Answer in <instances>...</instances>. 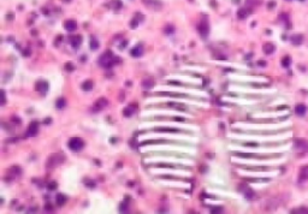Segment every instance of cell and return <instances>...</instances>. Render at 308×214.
I'll list each match as a JSON object with an SVG mask.
<instances>
[{"label": "cell", "instance_id": "cell-39", "mask_svg": "<svg viewBox=\"0 0 308 214\" xmlns=\"http://www.w3.org/2000/svg\"><path fill=\"white\" fill-rule=\"evenodd\" d=\"M30 53H31V51H30V48H27L24 52H23V57H29L30 55Z\"/></svg>", "mask_w": 308, "mask_h": 214}, {"label": "cell", "instance_id": "cell-17", "mask_svg": "<svg viewBox=\"0 0 308 214\" xmlns=\"http://www.w3.org/2000/svg\"><path fill=\"white\" fill-rule=\"evenodd\" d=\"M66 201H68V197L65 196L64 194H62V193H59L55 196V202H57L58 206H64L65 203H66Z\"/></svg>", "mask_w": 308, "mask_h": 214}, {"label": "cell", "instance_id": "cell-23", "mask_svg": "<svg viewBox=\"0 0 308 214\" xmlns=\"http://www.w3.org/2000/svg\"><path fill=\"white\" fill-rule=\"evenodd\" d=\"M291 42L294 43V45H301V43L303 42V36L302 35H294V36H291Z\"/></svg>", "mask_w": 308, "mask_h": 214}, {"label": "cell", "instance_id": "cell-4", "mask_svg": "<svg viewBox=\"0 0 308 214\" xmlns=\"http://www.w3.org/2000/svg\"><path fill=\"white\" fill-rule=\"evenodd\" d=\"M39 132V123L38 122H31L29 124V126L27 129V132H25V136L28 137H33V136H36V134Z\"/></svg>", "mask_w": 308, "mask_h": 214}, {"label": "cell", "instance_id": "cell-37", "mask_svg": "<svg viewBox=\"0 0 308 214\" xmlns=\"http://www.w3.org/2000/svg\"><path fill=\"white\" fill-rule=\"evenodd\" d=\"M243 146L244 147H259V144L255 143V142H246V143H243Z\"/></svg>", "mask_w": 308, "mask_h": 214}, {"label": "cell", "instance_id": "cell-21", "mask_svg": "<svg viewBox=\"0 0 308 214\" xmlns=\"http://www.w3.org/2000/svg\"><path fill=\"white\" fill-rule=\"evenodd\" d=\"M249 10H247L246 7H243V9H240L238 11H237V17L240 18V19H244V18H247V16L249 14Z\"/></svg>", "mask_w": 308, "mask_h": 214}, {"label": "cell", "instance_id": "cell-40", "mask_svg": "<svg viewBox=\"0 0 308 214\" xmlns=\"http://www.w3.org/2000/svg\"><path fill=\"white\" fill-rule=\"evenodd\" d=\"M62 40H63V36H62V35L57 36V39H55V41H54V45H57V43H60Z\"/></svg>", "mask_w": 308, "mask_h": 214}, {"label": "cell", "instance_id": "cell-30", "mask_svg": "<svg viewBox=\"0 0 308 214\" xmlns=\"http://www.w3.org/2000/svg\"><path fill=\"white\" fill-rule=\"evenodd\" d=\"M84 184H86V185H87L88 188H90V189H93V188L97 187V182H95V180H92V179H86V180H84Z\"/></svg>", "mask_w": 308, "mask_h": 214}, {"label": "cell", "instance_id": "cell-14", "mask_svg": "<svg viewBox=\"0 0 308 214\" xmlns=\"http://www.w3.org/2000/svg\"><path fill=\"white\" fill-rule=\"evenodd\" d=\"M235 157L238 158H244V159H251V158H259L258 155H255L253 153H242V152H232Z\"/></svg>", "mask_w": 308, "mask_h": 214}, {"label": "cell", "instance_id": "cell-32", "mask_svg": "<svg viewBox=\"0 0 308 214\" xmlns=\"http://www.w3.org/2000/svg\"><path fill=\"white\" fill-rule=\"evenodd\" d=\"M11 122H13V123H14V125H19V124L22 123L21 118H18L17 116H12V117H11Z\"/></svg>", "mask_w": 308, "mask_h": 214}, {"label": "cell", "instance_id": "cell-29", "mask_svg": "<svg viewBox=\"0 0 308 214\" xmlns=\"http://www.w3.org/2000/svg\"><path fill=\"white\" fill-rule=\"evenodd\" d=\"M161 178H167V179H178V180H192L188 178H182V177H177V176H161Z\"/></svg>", "mask_w": 308, "mask_h": 214}, {"label": "cell", "instance_id": "cell-2", "mask_svg": "<svg viewBox=\"0 0 308 214\" xmlns=\"http://www.w3.org/2000/svg\"><path fill=\"white\" fill-rule=\"evenodd\" d=\"M64 160H65V157L63 153H55L47 160V167L49 168L55 167L57 165H60L62 162H64Z\"/></svg>", "mask_w": 308, "mask_h": 214}, {"label": "cell", "instance_id": "cell-48", "mask_svg": "<svg viewBox=\"0 0 308 214\" xmlns=\"http://www.w3.org/2000/svg\"><path fill=\"white\" fill-rule=\"evenodd\" d=\"M274 6H276V3H274V1L268 3V9H272V7H274Z\"/></svg>", "mask_w": 308, "mask_h": 214}, {"label": "cell", "instance_id": "cell-31", "mask_svg": "<svg viewBox=\"0 0 308 214\" xmlns=\"http://www.w3.org/2000/svg\"><path fill=\"white\" fill-rule=\"evenodd\" d=\"M164 31H165V34L170 35V34L175 33V27H173V25H166L165 29H164Z\"/></svg>", "mask_w": 308, "mask_h": 214}, {"label": "cell", "instance_id": "cell-26", "mask_svg": "<svg viewBox=\"0 0 308 214\" xmlns=\"http://www.w3.org/2000/svg\"><path fill=\"white\" fill-rule=\"evenodd\" d=\"M290 64H291V58H290L289 55L284 57V58L282 59V66H283V68H289Z\"/></svg>", "mask_w": 308, "mask_h": 214}, {"label": "cell", "instance_id": "cell-27", "mask_svg": "<svg viewBox=\"0 0 308 214\" xmlns=\"http://www.w3.org/2000/svg\"><path fill=\"white\" fill-rule=\"evenodd\" d=\"M211 213L212 214H220V213H223V207H220V206H213V207H211Z\"/></svg>", "mask_w": 308, "mask_h": 214}, {"label": "cell", "instance_id": "cell-6", "mask_svg": "<svg viewBox=\"0 0 308 214\" xmlns=\"http://www.w3.org/2000/svg\"><path fill=\"white\" fill-rule=\"evenodd\" d=\"M197 30H199L200 35L202 36V38L206 39L208 34H209V28H208V24H207V22H202V23L197 27Z\"/></svg>", "mask_w": 308, "mask_h": 214}, {"label": "cell", "instance_id": "cell-36", "mask_svg": "<svg viewBox=\"0 0 308 214\" xmlns=\"http://www.w3.org/2000/svg\"><path fill=\"white\" fill-rule=\"evenodd\" d=\"M296 142H297V143H296L297 147H306V146H307V142L303 141V139H297Z\"/></svg>", "mask_w": 308, "mask_h": 214}, {"label": "cell", "instance_id": "cell-15", "mask_svg": "<svg viewBox=\"0 0 308 214\" xmlns=\"http://www.w3.org/2000/svg\"><path fill=\"white\" fill-rule=\"evenodd\" d=\"M306 112H307V106L305 104H298V105H296V107H295V113L297 116H305Z\"/></svg>", "mask_w": 308, "mask_h": 214}, {"label": "cell", "instance_id": "cell-19", "mask_svg": "<svg viewBox=\"0 0 308 214\" xmlns=\"http://www.w3.org/2000/svg\"><path fill=\"white\" fill-rule=\"evenodd\" d=\"M153 131H160V132H182L181 129L177 128H154Z\"/></svg>", "mask_w": 308, "mask_h": 214}, {"label": "cell", "instance_id": "cell-33", "mask_svg": "<svg viewBox=\"0 0 308 214\" xmlns=\"http://www.w3.org/2000/svg\"><path fill=\"white\" fill-rule=\"evenodd\" d=\"M119 212L124 213V212H128V202H123L120 206H119Z\"/></svg>", "mask_w": 308, "mask_h": 214}, {"label": "cell", "instance_id": "cell-3", "mask_svg": "<svg viewBox=\"0 0 308 214\" xmlns=\"http://www.w3.org/2000/svg\"><path fill=\"white\" fill-rule=\"evenodd\" d=\"M68 146H69V148L71 150L78 152V150H81L84 147V141H83L82 138H79V137H72V138H70Z\"/></svg>", "mask_w": 308, "mask_h": 214}, {"label": "cell", "instance_id": "cell-12", "mask_svg": "<svg viewBox=\"0 0 308 214\" xmlns=\"http://www.w3.org/2000/svg\"><path fill=\"white\" fill-rule=\"evenodd\" d=\"M136 108H137V104H130L128 107L124 108L123 113H124V116H125V117H131V116L134 114Z\"/></svg>", "mask_w": 308, "mask_h": 214}, {"label": "cell", "instance_id": "cell-18", "mask_svg": "<svg viewBox=\"0 0 308 214\" xmlns=\"http://www.w3.org/2000/svg\"><path fill=\"white\" fill-rule=\"evenodd\" d=\"M274 49H276L274 45H272V43H270V42L265 43L264 47H262V51H264V53H265V54H272L274 52Z\"/></svg>", "mask_w": 308, "mask_h": 214}, {"label": "cell", "instance_id": "cell-7", "mask_svg": "<svg viewBox=\"0 0 308 214\" xmlns=\"http://www.w3.org/2000/svg\"><path fill=\"white\" fill-rule=\"evenodd\" d=\"M48 88H49V85H48V83L46 82V81H39V82L36 83V90L40 92L42 95H45L47 93Z\"/></svg>", "mask_w": 308, "mask_h": 214}, {"label": "cell", "instance_id": "cell-51", "mask_svg": "<svg viewBox=\"0 0 308 214\" xmlns=\"http://www.w3.org/2000/svg\"><path fill=\"white\" fill-rule=\"evenodd\" d=\"M301 1H305V0H301Z\"/></svg>", "mask_w": 308, "mask_h": 214}, {"label": "cell", "instance_id": "cell-24", "mask_svg": "<svg viewBox=\"0 0 308 214\" xmlns=\"http://www.w3.org/2000/svg\"><path fill=\"white\" fill-rule=\"evenodd\" d=\"M93 82L90 79H88V81H84V82L82 83V89L84 90V92H89V90H92L93 89Z\"/></svg>", "mask_w": 308, "mask_h": 214}, {"label": "cell", "instance_id": "cell-45", "mask_svg": "<svg viewBox=\"0 0 308 214\" xmlns=\"http://www.w3.org/2000/svg\"><path fill=\"white\" fill-rule=\"evenodd\" d=\"M258 65L261 66V68H264V66H266V62H264V60H259L258 62Z\"/></svg>", "mask_w": 308, "mask_h": 214}, {"label": "cell", "instance_id": "cell-42", "mask_svg": "<svg viewBox=\"0 0 308 214\" xmlns=\"http://www.w3.org/2000/svg\"><path fill=\"white\" fill-rule=\"evenodd\" d=\"M6 17H7V21H12V19H13V13H12V12H9Z\"/></svg>", "mask_w": 308, "mask_h": 214}, {"label": "cell", "instance_id": "cell-16", "mask_svg": "<svg viewBox=\"0 0 308 214\" xmlns=\"http://www.w3.org/2000/svg\"><path fill=\"white\" fill-rule=\"evenodd\" d=\"M155 167H166V168H185V170H190V167L188 166H178V165H173V164H157L154 165Z\"/></svg>", "mask_w": 308, "mask_h": 214}, {"label": "cell", "instance_id": "cell-52", "mask_svg": "<svg viewBox=\"0 0 308 214\" xmlns=\"http://www.w3.org/2000/svg\"><path fill=\"white\" fill-rule=\"evenodd\" d=\"M288 1H291V0H288Z\"/></svg>", "mask_w": 308, "mask_h": 214}, {"label": "cell", "instance_id": "cell-5", "mask_svg": "<svg viewBox=\"0 0 308 214\" xmlns=\"http://www.w3.org/2000/svg\"><path fill=\"white\" fill-rule=\"evenodd\" d=\"M142 3L148 7V9L152 10H160L163 4H161L159 0H142Z\"/></svg>", "mask_w": 308, "mask_h": 214}, {"label": "cell", "instance_id": "cell-1", "mask_svg": "<svg viewBox=\"0 0 308 214\" xmlns=\"http://www.w3.org/2000/svg\"><path fill=\"white\" fill-rule=\"evenodd\" d=\"M122 60L117 55H113L111 51H107L102 54L99 59V64L102 66V68H106V69H111L113 65H117V64H120Z\"/></svg>", "mask_w": 308, "mask_h": 214}, {"label": "cell", "instance_id": "cell-50", "mask_svg": "<svg viewBox=\"0 0 308 214\" xmlns=\"http://www.w3.org/2000/svg\"><path fill=\"white\" fill-rule=\"evenodd\" d=\"M64 3H69V1H71V0H63Z\"/></svg>", "mask_w": 308, "mask_h": 214}, {"label": "cell", "instance_id": "cell-38", "mask_svg": "<svg viewBox=\"0 0 308 214\" xmlns=\"http://www.w3.org/2000/svg\"><path fill=\"white\" fill-rule=\"evenodd\" d=\"M45 209H46L47 212H52V211H53L52 204H51L49 202H48V203H46V204H45Z\"/></svg>", "mask_w": 308, "mask_h": 214}, {"label": "cell", "instance_id": "cell-20", "mask_svg": "<svg viewBox=\"0 0 308 214\" xmlns=\"http://www.w3.org/2000/svg\"><path fill=\"white\" fill-rule=\"evenodd\" d=\"M154 85H155V82H154L153 79H151V78H146L143 82H142V87L144 88V89H147V90L152 89Z\"/></svg>", "mask_w": 308, "mask_h": 214}, {"label": "cell", "instance_id": "cell-10", "mask_svg": "<svg viewBox=\"0 0 308 214\" xmlns=\"http://www.w3.org/2000/svg\"><path fill=\"white\" fill-rule=\"evenodd\" d=\"M143 47L141 46V45H137V46H135L133 49H131V52H130V54H131V57H134V58H140L142 54H143Z\"/></svg>", "mask_w": 308, "mask_h": 214}, {"label": "cell", "instance_id": "cell-13", "mask_svg": "<svg viewBox=\"0 0 308 214\" xmlns=\"http://www.w3.org/2000/svg\"><path fill=\"white\" fill-rule=\"evenodd\" d=\"M157 95H160V96H173V98H188L190 99V96H188L187 94H179V93H158Z\"/></svg>", "mask_w": 308, "mask_h": 214}, {"label": "cell", "instance_id": "cell-22", "mask_svg": "<svg viewBox=\"0 0 308 214\" xmlns=\"http://www.w3.org/2000/svg\"><path fill=\"white\" fill-rule=\"evenodd\" d=\"M89 46L92 51H97L99 48V41L97 40V38L94 36H90V41H89Z\"/></svg>", "mask_w": 308, "mask_h": 214}, {"label": "cell", "instance_id": "cell-35", "mask_svg": "<svg viewBox=\"0 0 308 214\" xmlns=\"http://www.w3.org/2000/svg\"><path fill=\"white\" fill-rule=\"evenodd\" d=\"M65 70H66V71H74L75 70L74 64H72V63H66V64H65Z\"/></svg>", "mask_w": 308, "mask_h": 214}, {"label": "cell", "instance_id": "cell-44", "mask_svg": "<svg viewBox=\"0 0 308 214\" xmlns=\"http://www.w3.org/2000/svg\"><path fill=\"white\" fill-rule=\"evenodd\" d=\"M127 45H128V41L125 40V41H123V42L120 43V46H119V48H120V49H123V48H124V47H125Z\"/></svg>", "mask_w": 308, "mask_h": 214}, {"label": "cell", "instance_id": "cell-9", "mask_svg": "<svg viewBox=\"0 0 308 214\" xmlns=\"http://www.w3.org/2000/svg\"><path fill=\"white\" fill-rule=\"evenodd\" d=\"M82 41H83V39H82V36H81V35L71 36V38L69 39V42L71 43V46L74 48H78L81 46V43H82Z\"/></svg>", "mask_w": 308, "mask_h": 214}, {"label": "cell", "instance_id": "cell-46", "mask_svg": "<svg viewBox=\"0 0 308 214\" xmlns=\"http://www.w3.org/2000/svg\"><path fill=\"white\" fill-rule=\"evenodd\" d=\"M173 119H175V120H178V122H185L184 118H181V117H175Z\"/></svg>", "mask_w": 308, "mask_h": 214}, {"label": "cell", "instance_id": "cell-34", "mask_svg": "<svg viewBox=\"0 0 308 214\" xmlns=\"http://www.w3.org/2000/svg\"><path fill=\"white\" fill-rule=\"evenodd\" d=\"M138 21H140V19H138V18H136V17H135V18H134L133 21L130 22V27L133 28V29L137 28V25H138Z\"/></svg>", "mask_w": 308, "mask_h": 214}, {"label": "cell", "instance_id": "cell-43", "mask_svg": "<svg viewBox=\"0 0 308 214\" xmlns=\"http://www.w3.org/2000/svg\"><path fill=\"white\" fill-rule=\"evenodd\" d=\"M253 195H254V193H253V190H248V193L246 194V196H247L248 198H251V197H252Z\"/></svg>", "mask_w": 308, "mask_h": 214}, {"label": "cell", "instance_id": "cell-41", "mask_svg": "<svg viewBox=\"0 0 308 214\" xmlns=\"http://www.w3.org/2000/svg\"><path fill=\"white\" fill-rule=\"evenodd\" d=\"M1 98H3V102H1V104L5 105L6 104V96H5V92L4 90H1Z\"/></svg>", "mask_w": 308, "mask_h": 214}, {"label": "cell", "instance_id": "cell-28", "mask_svg": "<svg viewBox=\"0 0 308 214\" xmlns=\"http://www.w3.org/2000/svg\"><path fill=\"white\" fill-rule=\"evenodd\" d=\"M57 188H58V184H57V182H54V180H52V182H48V184H47V189H48L49 191H54Z\"/></svg>", "mask_w": 308, "mask_h": 214}, {"label": "cell", "instance_id": "cell-11", "mask_svg": "<svg viewBox=\"0 0 308 214\" xmlns=\"http://www.w3.org/2000/svg\"><path fill=\"white\" fill-rule=\"evenodd\" d=\"M64 28H65V30H68V31H75L77 29V23L75 21L69 19L64 23Z\"/></svg>", "mask_w": 308, "mask_h": 214}, {"label": "cell", "instance_id": "cell-49", "mask_svg": "<svg viewBox=\"0 0 308 214\" xmlns=\"http://www.w3.org/2000/svg\"><path fill=\"white\" fill-rule=\"evenodd\" d=\"M36 209H38L36 207H33V208H29V211H28V212H29V213H35V212H36Z\"/></svg>", "mask_w": 308, "mask_h": 214}, {"label": "cell", "instance_id": "cell-25", "mask_svg": "<svg viewBox=\"0 0 308 214\" xmlns=\"http://www.w3.org/2000/svg\"><path fill=\"white\" fill-rule=\"evenodd\" d=\"M65 106H66V100H65L64 98H59L55 101V107L58 109H63Z\"/></svg>", "mask_w": 308, "mask_h": 214}, {"label": "cell", "instance_id": "cell-8", "mask_svg": "<svg viewBox=\"0 0 308 214\" xmlns=\"http://www.w3.org/2000/svg\"><path fill=\"white\" fill-rule=\"evenodd\" d=\"M107 100L105 99V98H100L98 101H95V104H94V111H101L102 108H105L106 106H107Z\"/></svg>", "mask_w": 308, "mask_h": 214}, {"label": "cell", "instance_id": "cell-47", "mask_svg": "<svg viewBox=\"0 0 308 214\" xmlns=\"http://www.w3.org/2000/svg\"><path fill=\"white\" fill-rule=\"evenodd\" d=\"M43 123H45L46 125H48L49 123H52V119H51V118H46V119L43 120Z\"/></svg>", "mask_w": 308, "mask_h": 214}]
</instances>
